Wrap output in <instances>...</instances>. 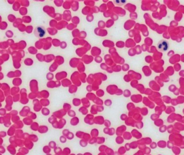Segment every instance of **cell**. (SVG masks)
<instances>
[{"mask_svg":"<svg viewBox=\"0 0 184 155\" xmlns=\"http://www.w3.org/2000/svg\"><path fill=\"white\" fill-rule=\"evenodd\" d=\"M37 31H38V34L39 36L42 37L44 36V34H45V30L42 28L39 27L37 28Z\"/></svg>","mask_w":184,"mask_h":155,"instance_id":"7a4b0ae2","label":"cell"},{"mask_svg":"<svg viewBox=\"0 0 184 155\" xmlns=\"http://www.w3.org/2000/svg\"><path fill=\"white\" fill-rule=\"evenodd\" d=\"M169 48V44L166 40H162L158 44V49L161 51H166Z\"/></svg>","mask_w":184,"mask_h":155,"instance_id":"6da1fadb","label":"cell"}]
</instances>
